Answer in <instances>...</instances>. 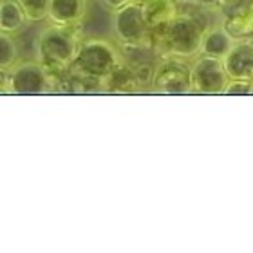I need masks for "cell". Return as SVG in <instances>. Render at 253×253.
Masks as SVG:
<instances>
[{"label": "cell", "mask_w": 253, "mask_h": 253, "mask_svg": "<svg viewBox=\"0 0 253 253\" xmlns=\"http://www.w3.org/2000/svg\"><path fill=\"white\" fill-rule=\"evenodd\" d=\"M120 67V53L118 49L107 40L90 38L80 43L78 54L73 62V69H76L82 76L89 78H107Z\"/></svg>", "instance_id": "2"}, {"label": "cell", "mask_w": 253, "mask_h": 253, "mask_svg": "<svg viewBox=\"0 0 253 253\" xmlns=\"http://www.w3.org/2000/svg\"><path fill=\"white\" fill-rule=\"evenodd\" d=\"M112 27L118 40H122L128 47H143L148 43V31L152 27L148 26L141 2H130L114 9L112 16Z\"/></svg>", "instance_id": "4"}, {"label": "cell", "mask_w": 253, "mask_h": 253, "mask_svg": "<svg viewBox=\"0 0 253 253\" xmlns=\"http://www.w3.org/2000/svg\"><path fill=\"white\" fill-rule=\"evenodd\" d=\"M22 9L26 13L27 20L42 22L49 16V5L51 0H18Z\"/></svg>", "instance_id": "15"}, {"label": "cell", "mask_w": 253, "mask_h": 253, "mask_svg": "<svg viewBox=\"0 0 253 253\" xmlns=\"http://www.w3.org/2000/svg\"><path fill=\"white\" fill-rule=\"evenodd\" d=\"M228 84H230V76L226 73L222 58L203 54L192 65V85H194V90L201 94L224 92Z\"/></svg>", "instance_id": "7"}, {"label": "cell", "mask_w": 253, "mask_h": 253, "mask_svg": "<svg viewBox=\"0 0 253 253\" xmlns=\"http://www.w3.org/2000/svg\"><path fill=\"white\" fill-rule=\"evenodd\" d=\"M111 9H118V7H122V5L130 4V2H136V0H103Z\"/></svg>", "instance_id": "17"}, {"label": "cell", "mask_w": 253, "mask_h": 253, "mask_svg": "<svg viewBox=\"0 0 253 253\" xmlns=\"http://www.w3.org/2000/svg\"><path fill=\"white\" fill-rule=\"evenodd\" d=\"M87 13V0H51L49 18L58 26H73Z\"/></svg>", "instance_id": "9"}, {"label": "cell", "mask_w": 253, "mask_h": 253, "mask_svg": "<svg viewBox=\"0 0 253 253\" xmlns=\"http://www.w3.org/2000/svg\"><path fill=\"white\" fill-rule=\"evenodd\" d=\"M217 2H221V5H224V7H235L241 0H217Z\"/></svg>", "instance_id": "18"}, {"label": "cell", "mask_w": 253, "mask_h": 253, "mask_svg": "<svg viewBox=\"0 0 253 253\" xmlns=\"http://www.w3.org/2000/svg\"><path fill=\"white\" fill-rule=\"evenodd\" d=\"M4 74L7 92H11V94H40L49 85L45 67L40 62L15 63Z\"/></svg>", "instance_id": "6"}, {"label": "cell", "mask_w": 253, "mask_h": 253, "mask_svg": "<svg viewBox=\"0 0 253 253\" xmlns=\"http://www.w3.org/2000/svg\"><path fill=\"white\" fill-rule=\"evenodd\" d=\"M152 87L163 94H185L194 89L192 85V65L185 58L172 56L156 65L152 74Z\"/></svg>", "instance_id": "5"}, {"label": "cell", "mask_w": 253, "mask_h": 253, "mask_svg": "<svg viewBox=\"0 0 253 253\" xmlns=\"http://www.w3.org/2000/svg\"><path fill=\"white\" fill-rule=\"evenodd\" d=\"M141 4L150 27L167 26L174 16H177L175 0H143Z\"/></svg>", "instance_id": "11"}, {"label": "cell", "mask_w": 253, "mask_h": 253, "mask_svg": "<svg viewBox=\"0 0 253 253\" xmlns=\"http://www.w3.org/2000/svg\"><path fill=\"white\" fill-rule=\"evenodd\" d=\"M222 27H224L235 40H239V38H246L250 33H253V11L237 13V15L230 16V18L224 22V26Z\"/></svg>", "instance_id": "13"}, {"label": "cell", "mask_w": 253, "mask_h": 253, "mask_svg": "<svg viewBox=\"0 0 253 253\" xmlns=\"http://www.w3.org/2000/svg\"><path fill=\"white\" fill-rule=\"evenodd\" d=\"M27 16L18 0H2L0 2V31L15 35L26 26Z\"/></svg>", "instance_id": "12"}, {"label": "cell", "mask_w": 253, "mask_h": 253, "mask_svg": "<svg viewBox=\"0 0 253 253\" xmlns=\"http://www.w3.org/2000/svg\"><path fill=\"white\" fill-rule=\"evenodd\" d=\"M69 26L47 27L40 33L37 40L38 60L43 67H69L73 65L76 54H78L80 43L73 33L67 29Z\"/></svg>", "instance_id": "1"}, {"label": "cell", "mask_w": 253, "mask_h": 253, "mask_svg": "<svg viewBox=\"0 0 253 253\" xmlns=\"http://www.w3.org/2000/svg\"><path fill=\"white\" fill-rule=\"evenodd\" d=\"M16 58H18V45H16L15 38H13V35L2 33V37H0V67H2V73L9 71L16 63Z\"/></svg>", "instance_id": "14"}, {"label": "cell", "mask_w": 253, "mask_h": 253, "mask_svg": "<svg viewBox=\"0 0 253 253\" xmlns=\"http://www.w3.org/2000/svg\"><path fill=\"white\" fill-rule=\"evenodd\" d=\"M230 80H253V42L252 40H235L232 49L222 58Z\"/></svg>", "instance_id": "8"}, {"label": "cell", "mask_w": 253, "mask_h": 253, "mask_svg": "<svg viewBox=\"0 0 253 253\" xmlns=\"http://www.w3.org/2000/svg\"><path fill=\"white\" fill-rule=\"evenodd\" d=\"M235 43V38L224 29V27H213L205 31L203 43H201V54L206 56H215V58H224L228 51Z\"/></svg>", "instance_id": "10"}, {"label": "cell", "mask_w": 253, "mask_h": 253, "mask_svg": "<svg viewBox=\"0 0 253 253\" xmlns=\"http://www.w3.org/2000/svg\"><path fill=\"white\" fill-rule=\"evenodd\" d=\"M185 2H203V0H185Z\"/></svg>", "instance_id": "19"}, {"label": "cell", "mask_w": 253, "mask_h": 253, "mask_svg": "<svg viewBox=\"0 0 253 253\" xmlns=\"http://www.w3.org/2000/svg\"><path fill=\"white\" fill-rule=\"evenodd\" d=\"M252 82L248 80H230V84L226 85L224 89V94H232V96H243V94H252L253 87Z\"/></svg>", "instance_id": "16"}, {"label": "cell", "mask_w": 253, "mask_h": 253, "mask_svg": "<svg viewBox=\"0 0 253 253\" xmlns=\"http://www.w3.org/2000/svg\"><path fill=\"white\" fill-rule=\"evenodd\" d=\"M205 31L199 20L190 15H177L165 26V45L172 56L190 58L201 53Z\"/></svg>", "instance_id": "3"}]
</instances>
